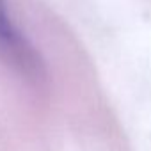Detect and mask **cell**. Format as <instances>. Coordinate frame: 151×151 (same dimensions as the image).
I'll use <instances>...</instances> for the list:
<instances>
[{
	"label": "cell",
	"instance_id": "1",
	"mask_svg": "<svg viewBox=\"0 0 151 151\" xmlns=\"http://www.w3.org/2000/svg\"><path fill=\"white\" fill-rule=\"evenodd\" d=\"M0 55L25 75H41L43 64L39 53L13 18L7 0H0Z\"/></svg>",
	"mask_w": 151,
	"mask_h": 151
}]
</instances>
